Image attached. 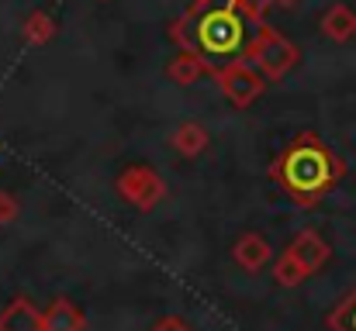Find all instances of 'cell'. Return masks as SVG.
<instances>
[{
    "label": "cell",
    "mask_w": 356,
    "mask_h": 331,
    "mask_svg": "<svg viewBox=\"0 0 356 331\" xmlns=\"http://www.w3.org/2000/svg\"><path fill=\"white\" fill-rule=\"evenodd\" d=\"M270 180L298 207H318L346 180V159L315 131H298L270 162Z\"/></svg>",
    "instance_id": "6da1fadb"
},
{
    "label": "cell",
    "mask_w": 356,
    "mask_h": 331,
    "mask_svg": "<svg viewBox=\"0 0 356 331\" xmlns=\"http://www.w3.org/2000/svg\"><path fill=\"white\" fill-rule=\"evenodd\" d=\"M170 38L177 42L180 52L201 56L208 66H225L232 59H242L245 49V21L236 14L225 0L204 10H184L180 17L170 21Z\"/></svg>",
    "instance_id": "7a4b0ae2"
},
{
    "label": "cell",
    "mask_w": 356,
    "mask_h": 331,
    "mask_svg": "<svg viewBox=\"0 0 356 331\" xmlns=\"http://www.w3.org/2000/svg\"><path fill=\"white\" fill-rule=\"evenodd\" d=\"M242 59H245L266 83H280V80L301 62V49H298L287 35H280L277 28H270V24L263 21V24H256L252 38L245 42Z\"/></svg>",
    "instance_id": "3957f363"
},
{
    "label": "cell",
    "mask_w": 356,
    "mask_h": 331,
    "mask_svg": "<svg viewBox=\"0 0 356 331\" xmlns=\"http://www.w3.org/2000/svg\"><path fill=\"white\" fill-rule=\"evenodd\" d=\"M115 194H118L128 207L149 214V211H156V207L166 201V180H163L152 166L135 162V166H124V169L118 173V180H115Z\"/></svg>",
    "instance_id": "277c9868"
},
{
    "label": "cell",
    "mask_w": 356,
    "mask_h": 331,
    "mask_svg": "<svg viewBox=\"0 0 356 331\" xmlns=\"http://www.w3.org/2000/svg\"><path fill=\"white\" fill-rule=\"evenodd\" d=\"M211 80L218 83V90L225 94V101L238 110L252 108V104L263 97V90H266V80H263L245 59H232V62L218 66Z\"/></svg>",
    "instance_id": "5b68a950"
},
{
    "label": "cell",
    "mask_w": 356,
    "mask_h": 331,
    "mask_svg": "<svg viewBox=\"0 0 356 331\" xmlns=\"http://www.w3.org/2000/svg\"><path fill=\"white\" fill-rule=\"evenodd\" d=\"M287 252L301 262V269L312 276V273H318L329 259H332V245L315 231V228H301L294 238H291V245H287Z\"/></svg>",
    "instance_id": "8992f818"
},
{
    "label": "cell",
    "mask_w": 356,
    "mask_h": 331,
    "mask_svg": "<svg viewBox=\"0 0 356 331\" xmlns=\"http://www.w3.org/2000/svg\"><path fill=\"white\" fill-rule=\"evenodd\" d=\"M318 31H322L329 42H336V45L353 42L356 38V10L350 3H343V0L329 3V7L322 10V17H318Z\"/></svg>",
    "instance_id": "52a82bcc"
},
{
    "label": "cell",
    "mask_w": 356,
    "mask_h": 331,
    "mask_svg": "<svg viewBox=\"0 0 356 331\" xmlns=\"http://www.w3.org/2000/svg\"><path fill=\"white\" fill-rule=\"evenodd\" d=\"M232 259H236L238 269L259 273V269L273 259V248H270V241H266L259 231H242L236 238V245H232Z\"/></svg>",
    "instance_id": "ba28073f"
},
{
    "label": "cell",
    "mask_w": 356,
    "mask_h": 331,
    "mask_svg": "<svg viewBox=\"0 0 356 331\" xmlns=\"http://www.w3.org/2000/svg\"><path fill=\"white\" fill-rule=\"evenodd\" d=\"M42 331H87V314L70 297H56L42 311Z\"/></svg>",
    "instance_id": "9c48e42d"
},
{
    "label": "cell",
    "mask_w": 356,
    "mask_h": 331,
    "mask_svg": "<svg viewBox=\"0 0 356 331\" xmlns=\"http://www.w3.org/2000/svg\"><path fill=\"white\" fill-rule=\"evenodd\" d=\"M170 145H173V152H177V155H184V159H197V155H204V152H208L211 135H208V128H204L201 121H184V124H177V128H173Z\"/></svg>",
    "instance_id": "30bf717a"
},
{
    "label": "cell",
    "mask_w": 356,
    "mask_h": 331,
    "mask_svg": "<svg viewBox=\"0 0 356 331\" xmlns=\"http://www.w3.org/2000/svg\"><path fill=\"white\" fill-rule=\"evenodd\" d=\"M0 331H42V311L31 297H14L0 307Z\"/></svg>",
    "instance_id": "8fae6325"
},
{
    "label": "cell",
    "mask_w": 356,
    "mask_h": 331,
    "mask_svg": "<svg viewBox=\"0 0 356 331\" xmlns=\"http://www.w3.org/2000/svg\"><path fill=\"white\" fill-rule=\"evenodd\" d=\"M166 76H170V83H177V87H194L201 76H215V66H208L201 56H194V52H177L173 59H170V66H166Z\"/></svg>",
    "instance_id": "7c38bea8"
},
{
    "label": "cell",
    "mask_w": 356,
    "mask_h": 331,
    "mask_svg": "<svg viewBox=\"0 0 356 331\" xmlns=\"http://www.w3.org/2000/svg\"><path fill=\"white\" fill-rule=\"evenodd\" d=\"M21 38H24L28 45H35V49L49 45V42L56 38V17L45 14V10H31V14L24 17V24H21Z\"/></svg>",
    "instance_id": "4fadbf2b"
},
{
    "label": "cell",
    "mask_w": 356,
    "mask_h": 331,
    "mask_svg": "<svg viewBox=\"0 0 356 331\" xmlns=\"http://www.w3.org/2000/svg\"><path fill=\"white\" fill-rule=\"evenodd\" d=\"M270 276H273V283H277V287H287V290H291V287H301V283L308 280V273L301 269V262H298V259H294L287 248H284V252L273 259V269H270Z\"/></svg>",
    "instance_id": "5bb4252c"
},
{
    "label": "cell",
    "mask_w": 356,
    "mask_h": 331,
    "mask_svg": "<svg viewBox=\"0 0 356 331\" xmlns=\"http://www.w3.org/2000/svg\"><path fill=\"white\" fill-rule=\"evenodd\" d=\"M325 325H329V331H356V287L329 311Z\"/></svg>",
    "instance_id": "9a60e30c"
},
{
    "label": "cell",
    "mask_w": 356,
    "mask_h": 331,
    "mask_svg": "<svg viewBox=\"0 0 356 331\" xmlns=\"http://www.w3.org/2000/svg\"><path fill=\"white\" fill-rule=\"evenodd\" d=\"M236 14H242V21H249L252 28L266 21V10H270V0H225Z\"/></svg>",
    "instance_id": "2e32d148"
},
{
    "label": "cell",
    "mask_w": 356,
    "mask_h": 331,
    "mask_svg": "<svg viewBox=\"0 0 356 331\" xmlns=\"http://www.w3.org/2000/svg\"><path fill=\"white\" fill-rule=\"evenodd\" d=\"M21 214V204H17V197L10 194V190H0V228H7V224H14Z\"/></svg>",
    "instance_id": "e0dca14e"
},
{
    "label": "cell",
    "mask_w": 356,
    "mask_h": 331,
    "mask_svg": "<svg viewBox=\"0 0 356 331\" xmlns=\"http://www.w3.org/2000/svg\"><path fill=\"white\" fill-rule=\"evenodd\" d=\"M149 331H194V325H191L187 318H180V314H166V318H159Z\"/></svg>",
    "instance_id": "ac0fdd59"
},
{
    "label": "cell",
    "mask_w": 356,
    "mask_h": 331,
    "mask_svg": "<svg viewBox=\"0 0 356 331\" xmlns=\"http://www.w3.org/2000/svg\"><path fill=\"white\" fill-rule=\"evenodd\" d=\"M215 3H222V0H191L187 10H204V7H215Z\"/></svg>",
    "instance_id": "d6986e66"
},
{
    "label": "cell",
    "mask_w": 356,
    "mask_h": 331,
    "mask_svg": "<svg viewBox=\"0 0 356 331\" xmlns=\"http://www.w3.org/2000/svg\"><path fill=\"white\" fill-rule=\"evenodd\" d=\"M270 3H277V7H298L301 0H270Z\"/></svg>",
    "instance_id": "ffe728a7"
},
{
    "label": "cell",
    "mask_w": 356,
    "mask_h": 331,
    "mask_svg": "<svg viewBox=\"0 0 356 331\" xmlns=\"http://www.w3.org/2000/svg\"><path fill=\"white\" fill-rule=\"evenodd\" d=\"M97 3H108V0H97Z\"/></svg>",
    "instance_id": "44dd1931"
}]
</instances>
